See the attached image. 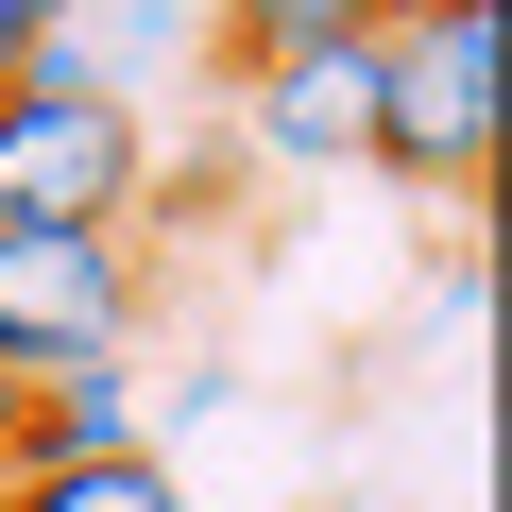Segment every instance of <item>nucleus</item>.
Masks as SVG:
<instances>
[{"mask_svg":"<svg viewBox=\"0 0 512 512\" xmlns=\"http://www.w3.org/2000/svg\"><path fill=\"white\" fill-rule=\"evenodd\" d=\"M137 188H154L137 86H103V52L69 18L18 35V86H0V222H137Z\"/></svg>","mask_w":512,"mask_h":512,"instance_id":"f257e3e1","label":"nucleus"},{"mask_svg":"<svg viewBox=\"0 0 512 512\" xmlns=\"http://www.w3.org/2000/svg\"><path fill=\"white\" fill-rule=\"evenodd\" d=\"M376 171L444 205L495 188V0H393L376 18Z\"/></svg>","mask_w":512,"mask_h":512,"instance_id":"f03ea898","label":"nucleus"},{"mask_svg":"<svg viewBox=\"0 0 512 512\" xmlns=\"http://www.w3.org/2000/svg\"><path fill=\"white\" fill-rule=\"evenodd\" d=\"M103 444H154L137 376H120V359H52V376H35V444H18V461H103Z\"/></svg>","mask_w":512,"mask_h":512,"instance_id":"39448f33","label":"nucleus"},{"mask_svg":"<svg viewBox=\"0 0 512 512\" xmlns=\"http://www.w3.org/2000/svg\"><path fill=\"white\" fill-rule=\"evenodd\" d=\"M0 86H18V35H0Z\"/></svg>","mask_w":512,"mask_h":512,"instance_id":"9d476101","label":"nucleus"},{"mask_svg":"<svg viewBox=\"0 0 512 512\" xmlns=\"http://www.w3.org/2000/svg\"><path fill=\"white\" fill-rule=\"evenodd\" d=\"M239 137L274 171H376V35H308L239 69Z\"/></svg>","mask_w":512,"mask_h":512,"instance_id":"20e7f679","label":"nucleus"},{"mask_svg":"<svg viewBox=\"0 0 512 512\" xmlns=\"http://www.w3.org/2000/svg\"><path fill=\"white\" fill-rule=\"evenodd\" d=\"M52 18H69V0H0V35H52Z\"/></svg>","mask_w":512,"mask_h":512,"instance_id":"1a4fd4ad","label":"nucleus"},{"mask_svg":"<svg viewBox=\"0 0 512 512\" xmlns=\"http://www.w3.org/2000/svg\"><path fill=\"white\" fill-rule=\"evenodd\" d=\"M0 512H188V495H171V444H103V461H18Z\"/></svg>","mask_w":512,"mask_h":512,"instance_id":"423d86ee","label":"nucleus"},{"mask_svg":"<svg viewBox=\"0 0 512 512\" xmlns=\"http://www.w3.org/2000/svg\"><path fill=\"white\" fill-rule=\"evenodd\" d=\"M18 444H35V376L0 359V478H18Z\"/></svg>","mask_w":512,"mask_h":512,"instance_id":"6e6552de","label":"nucleus"},{"mask_svg":"<svg viewBox=\"0 0 512 512\" xmlns=\"http://www.w3.org/2000/svg\"><path fill=\"white\" fill-rule=\"evenodd\" d=\"M393 0H222V69H256V52H308V35H376Z\"/></svg>","mask_w":512,"mask_h":512,"instance_id":"0eeeda50","label":"nucleus"},{"mask_svg":"<svg viewBox=\"0 0 512 512\" xmlns=\"http://www.w3.org/2000/svg\"><path fill=\"white\" fill-rule=\"evenodd\" d=\"M120 342H137L120 222H0V359L52 376V359H120Z\"/></svg>","mask_w":512,"mask_h":512,"instance_id":"7ed1b4c3","label":"nucleus"}]
</instances>
